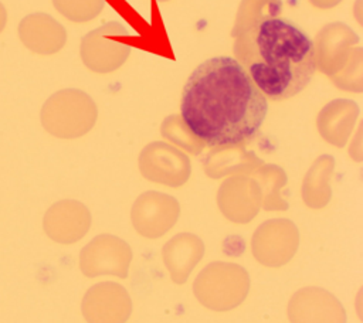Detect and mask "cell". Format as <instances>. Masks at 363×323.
Listing matches in <instances>:
<instances>
[{
    "label": "cell",
    "instance_id": "10",
    "mask_svg": "<svg viewBox=\"0 0 363 323\" xmlns=\"http://www.w3.org/2000/svg\"><path fill=\"white\" fill-rule=\"evenodd\" d=\"M342 0H309V3L316 7V8H322V10H326V8H332L335 6H337Z\"/></svg>",
    "mask_w": 363,
    "mask_h": 323
},
{
    "label": "cell",
    "instance_id": "5",
    "mask_svg": "<svg viewBox=\"0 0 363 323\" xmlns=\"http://www.w3.org/2000/svg\"><path fill=\"white\" fill-rule=\"evenodd\" d=\"M359 37L349 26L340 21L323 26L313 44L315 65L332 78L349 62Z\"/></svg>",
    "mask_w": 363,
    "mask_h": 323
},
{
    "label": "cell",
    "instance_id": "9",
    "mask_svg": "<svg viewBox=\"0 0 363 323\" xmlns=\"http://www.w3.org/2000/svg\"><path fill=\"white\" fill-rule=\"evenodd\" d=\"M330 79L340 89L360 92L363 88V50L354 47L349 62Z\"/></svg>",
    "mask_w": 363,
    "mask_h": 323
},
{
    "label": "cell",
    "instance_id": "4",
    "mask_svg": "<svg viewBox=\"0 0 363 323\" xmlns=\"http://www.w3.org/2000/svg\"><path fill=\"white\" fill-rule=\"evenodd\" d=\"M126 38L125 27L116 21H109L89 31L81 41L82 62L86 68L99 74L118 69L130 54Z\"/></svg>",
    "mask_w": 363,
    "mask_h": 323
},
{
    "label": "cell",
    "instance_id": "3",
    "mask_svg": "<svg viewBox=\"0 0 363 323\" xmlns=\"http://www.w3.org/2000/svg\"><path fill=\"white\" fill-rule=\"evenodd\" d=\"M95 105L92 99L79 89H62L51 95L43 109L41 122L44 128L61 137H71L85 132L94 122Z\"/></svg>",
    "mask_w": 363,
    "mask_h": 323
},
{
    "label": "cell",
    "instance_id": "11",
    "mask_svg": "<svg viewBox=\"0 0 363 323\" xmlns=\"http://www.w3.org/2000/svg\"><path fill=\"white\" fill-rule=\"evenodd\" d=\"M7 23V11L4 8V6L0 3V33L4 30Z\"/></svg>",
    "mask_w": 363,
    "mask_h": 323
},
{
    "label": "cell",
    "instance_id": "7",
    "mask_svg": "<svg viewBox=\"0 0 363 323\" xmlns=\"http://www.w3.org/2000/svg\"><path fill=\"white\" fill-rule=\"evenodd\" d=\"M281 11V0H242L237 11L231 35L235 38L237 35L259 24L261 21L278 17Z\"/></svg>",
    "mask_w": 363,
    "mask_h": 323
},
{
    "label": "cell",
    "instance_id": "1",
    "mask_svg": "<svg viewBox=\"0 0 363 323\" xmlns=\"http://www.w3.org/2000/svg\"><path fill=\"white\" fill-rule=\"evenodd\" d=\"M268 112L264 94L235 58L201 62L189 76L180 116L189 132L210 147L237 146L259 130Z\"/></svg>",
    "mask_w": 363,
    "mask_h": 323
},
{
    "label": "cell",
    "instance_id": "2",
    "mask_svg": "<svg viewBox=\"0 0 363 323\" xmlns=\"http://www.w3.org/2000/svg\"><path fill=\"white\" fill-rule=\"evenodd\" d=\"M233 51L265 98L299 94L315 74L313 42L294 23L268 18L235 37Z\"/></svg>",
    "mask_w": 363,
    "mask_h": 323
},
{
    "label": "cell",
    "instance_id": "8",
    "mask_svg": "<svg viewBox=\"0 0 363 323\" xmlns=\"http://www.w3.org/2000/svg\"><path fill=\"white\" fill-rule=\"evenodd\" d=\"M52 4L65 18L85 23L102 11L105 0H52Z\"/></svg>",
    "mask_w": 363,
    "mask_h": 323
},
{
    "label": "cell",
    "instance_id": "12",
    "mask_svg": "<svg viewBox=\"0 0 363 323\" xmlns=\"http://www.w3.org/2000/svg\"><path fill=\"white\" fill-rule=\"evenodd\" d=\"M159 1H167V0H159Z\"/></svg>",
    "mask_w": 363,
    "mask_h": 323
},
{
    "label": "cell",
    "instance_id": "6",
    "mask_svg": "<svg viewBox=\"0 0 363 323\" xmlns=\"http://www.w3.org/2000/svg\"><path fill=\"white\" fill-rule=\"evenodd\" d=\"M18 35L30 51L40 55L58 52L67 41L65 28L45 13L26 16L18 24Z\"/></svg>",
    "mask_w": 363,
    "mask_h": 323
}]
</instances>
